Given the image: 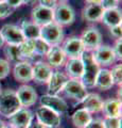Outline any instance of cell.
Here are the masks:
<instances>
[{"label":"cell","mask_w":122,"mask_h":128,"mask_svg":"<svg viewBox=\"0 0 122 128\" xmlns=\"http://www.w3.org/2000/svg\"><path fill=\"white\" fill-rule=\"evenodd\" d=\"M62 43H63L62 49L68 59L81 58V56L85 51L83 43H82L81 38L78 36H70L66 38L65 41H63Z\"/></svg>","instance_id":"30bf717a"},{"label":"cell","mask_w":122,"mask_h":128,"mask_svg":"<svg viewBox=\"0 0 122 128\" xmlns=\"http://www.w3.org/2000/svg\"><path fill=\"white\" fill-rule=\"evenodd\" d=\"M37 0H21V3L22 4H33Z\"/></svg>","instance_id":"b9f144b4"},{"label":"cell","mask_w":122,"mask_h":128,"mask_svg":"<svg viewBox=\"0 0 122 128\" xmlns=\"http://www.w3.org/2000/svg\"><path fill=\"white\" fill-rule=\"evenodd\" d=\"M3 45H4V41H3L2 36H1V35H0V48H1Z\"/></svg>","instance_id":"ee69618b"},{"label":"cell","mask_w":122,"mask_h":128,"mask_svg":"<svg viewBox=\"0 0 122 128\" xmlns=\"http://www.w3.org/2000/svg\"><path fill=\"white\" fill-rule=\"evenodd\" d=\"M4 128H15V127H13V126H11V125H7V126L5 125V127H4Z\"/></svg>","instance_id":"f6af8a7d"},{"label":"cell","mask_w":122,"mask_h":128,"mask_svg":"<svg viewBox=\"0 0 122 128\" xmlns=\"http://www.w3.org/2000/svg\"><path fill=\"white\" fill-rule=\"evenodd\" d=\"M112 76V80L114 82V84L120 86L121 84V80H122V65L121 64H116L113 66L112 70H109Z\"/></svg>","instance_id":"f546056e"},{"label":"cell","mask_w":122,"mask_h":128,"mask_svg":"<svg viewBox=\"0 0 122 128\" xmlns=\"http://www.w3.org/2000/svg\"><path fill=\"white\" fill-rule=\"evenodd\" d=\"M66 75L69 79H81L83 75L84 66L81 58H70L65 63Z\"/></svg>","instance_id":"d6986e66"},{"label":"cell","mask_w":122,"mask_h":128,"mask_svg":"<svg viewBox=\"0 0 122 128\" xmlns=\"http://www.w3.org/2000/svg\"><path fill=\"white\" fill-rule=\"evenodd\" d=\"M62 91L69 98L74 99L79 102H82V100L88 93L87 89L84 86L80 79H68V81L66 82Z\"/></svg>","instance_id":"5b68a950"},{"label":"cell","mask_w":122,"mask_h":128,"mask_svg":"<svg viewBox=\"0 0 122 128\" xmlns=\"http://www.w3.org/2000/svg\"><path fill=\"white\" fill-rule=\"evenodd\" d=\"M18 47H19V51H20V54H21V58L23 61H26L27 59H32L35 57L32 45H31L29 40H25L22 43L19 44Z\"/></svg>","instance_id":"f1b7e54d"},{"label":"cell","mask_w":122,"mask_h":128,"mask_svg":"<svg viewBox=\"0 0 122 128\" xmlns=\"http://www.w3.org/2000/svg\"><path fill=\"white\" fill-rule=\"evenodd\" d=\"M68 76L65 73H63L61 70H54L51 74V77L48 81V92L49 94L57 95L60 92H62L63 88L66 84V82L68 81Z\"/></svg>","instance_id":"e0dca14e"},{"label":"cell","mask_w":122,"mask_h":128,"mask_svg":"<svg viewBox=\"0 0 122 128\" xmlns=\"http://www.w3.org/2000/svg\"><path fill=\"white\" fill-rule=\"evenodd\" d=\"M35 116H36V121H38L44 126L57 128L61 125V114L56 113L55 111L51 110L48 107H38L36 109V112H35Z\"/></svg>","instance_id":"52a82bcc"},{"label":"cell","mask_w":122,"mask_h":128,"mask_svg":"<svg viewBox=\"0 0 122 128\" xmlns=\"http://www.w3.org/2000/svg\"><path fill=\"white\" fill-rule=\"evenodd\" d=\"M114 86V82L112 80V76H111V72L108 68H100L99 73L97 75L96 78V83L94 86L99 88L102 91H107L109 89H112Z\"/></svg>","instance_id":"7402d4cb"},{"label":"cell","mask_w":122,"mask_h":128,"mask_svg":"<svg viewBox=\"0 0 122 128\" xmlns=\"http://www.w3.org/2000/svg\"><path fill=\"white\" fill-rule=\"evenodd\" d=\"M13 13V9L4 2H0V19L6 18Z\"/></svg>","instance_id":"836d02e7"},{"label":"cell","mask_w":122,"mask_h":128,"mask_svg":"<svg viewBox=\"0 0 122 128\" xmlns=\"http://www.w3.org/2000/svg\"><path fill=\"white\" fill-rule=\"evenodd\" d=\"M16 95L18 97V100L20 102V106L23 108H28L35 105L37 102V93L34 90L33 86L28 84H22L18 88L16 92Z\"/></svg>","instance_id":"5bb4252c"},{"label":"cell","mask_w":122,"mask_h":128,"mask_svg":"<svg viewBox=\"0 0 122 128\" xmlns=\"http://www.w3.org/2000/svg\"><path fill=\"white\" fill-rule=\"evenodd\" d=\"M81 59H82L83 66H84L83 75H82V77L80 79L81 82L83 83L86 89L94 88L97 75L99 73V70L101 67L93 60L90 51H84L83 54L81 56Z\"/></svg>","instance_id":"6da1fadb"},{"label":"cell","mask_w":122,"mask_h":128,"mask_svg":"<svg viewBox=\"0 0 122 128\" xmlns=\"http://www.w3.org/2000/svg\"><path fill=\"white\" fill-rule=\"evenodd\" d=\"M76 19V12L73 8L66 1H61L56 3L53 9V22L61 27L72 25Z\"/></svg>","instance_id":"3957f363"},{"label":"cell","mask_w":122,"mask_h":128,"mask_svg":"<svg viewBox=\"0 0 122 128\" xmlns=\"http://www.w3.org/2000/svg\"><path fill=\"white\" fill-rule=\"evenodd\" d=\"M33 112L28 108H20L9 118L10 125L15 128H27L29 124L33 121Z\"/></svg>","instance_id":"7c38bea8"},{"label":"cell","mask_w":122,"mask_h":128,"mask_svg":"<svg viewBox=\"0 0 122 128\" xmlns=\"http://www.w3.org/2000/svg\"><path fill=\"white\" fill-rule=\"evenodd\" d=\"M3 2L6 3L7 6H9L10 8H12V9H16V8L20 6L22 3H21V0H3Z\"/></svg>","instance_id":"f35d334b"},{"label":"cell","mask_w":122,"mask_h":128,"mask_svg":"<svg viewBox=\"0 0 122 128\" xmlns=\"http://www.w3.org/2000/svg\"><path fill=\"white\" fill-rule=\"evenodd\" d=\"M44 128H55V127H51V126H44Z\"/></svg>","instance_id":"bcb514c9"},{"label":"cell","mask_w":122,"mask_h":128,"mask_svg":"<svg viewBox=\"0 0 122 128\" xmlns=\"http://www.w3.org/2000/svg\"><path fill=\"white\" fill-rule=\"evenodd\" d=\"M109 32L111 34L113 35L115 38H121V25H117V26H113V27H109Z\"/></svg>","instance_id":"74e56055"},{"label":"cell","mask_w":122,"mask_h":128,"mask_svg":"<svg viewBox=\"0 0 122 128\" xmlns=\"http://www.w3.org/2000/svg\"><path fill=\"white\" fill-rule=\"evenodd\" d=\"M112 48H113L114 52H115L117 60H121V58H122V41H121V38H118L115 43V45H114V47H112Z\"/></svg>","instance_id":"e575fe53"},{"label":"cell","mask_w":122,"mask_h":128,"mask_svg":"<svg viewBox=\"0 0 122 128\" xmlns=\"http://www.w3.org/2000/svg\"><path fill=\"white\" fill-rule=\"evenodd\" d=\"M80 38L84 45L85 51H90L91 52L97 47L102 45V34L94 27H89L87 29H85L82 32Z\"/></svg>","instance_id":"ba28073f"},{"label":"cell","mask_w":122,"mask_h":128,"mask_svg":"<svg viewBox=\"0 0 122 128\" xmlns=\"http://www.w3.org/2000/svg\"><path fill=\"white\" fill-rule=\"evenodd\" d=\"M20 108L16 92L13 90H4L0 92V114L5 118H10Z\"/></svg>","instance_id":"7a4b0ae2"},{"label":"cell","mask_w":122,"mask_h":128,"mask_svg":"<svg viewBox=\"0 0 122 128\" xmlns=\"http://www.w3.org/2000/svg\"><path fill=\"white\" fill-rule=\"evenodd\" d=\"M3 50H4V54L9 62L11 61V62L17 63V62L23 61L21 58L20 51H19L18 45H9V44H6V46L4 47Z\"/></svg>","instance_id":"83f0119b"},{"label":"cell","mask_w":122,"mask_h":128,"mask_svg":"<svg viewBox=\"0 0 122 128\" xmlns=\"http://www.w3.org/2000/svg\"><path fill=\"white\" fill-rule=\"evenodd\" d=\"M20 30L23 34V38L25 40H33L39 38V34H41V27L38 25H36L35 22H33L32 20H22L21 25H20Z\"/></svg>","instance_id":"d4e9b609"},{"label":"cell","mask_w":122,"mask_h":128,"mask_svg":"<svg viewBox=\"0 0 122 128\" xmlns=\"http://www.w3.org/2000/svg\"><path fill=\"white\" fill-rule=\"evenodd\" d=\"M0 2H3V0H0Z\"/></svg>","instance_id":"c3c4849f"},{"label":"cell","mask_w":122,"mask_h":128,"mask_svg":"<svg viewBox=\"0 0 122 128\" xmlns=\"http://www.w3.org/2000/svg\"><path fill=\"white\" fill-rule=\"evenodd\" d=\"M2 90H1V83H0V92H1Z\"/></svg>","instance_id":"7dc6e473"},{"label":"cell","mask_w":122,"mask_h":128,"mask_svg":"<svg viewBox=\"0 0 122 128\" xmlns=\"http://www.w3.org/2000/svg\"><path fill=\"white\" fill-rule=\"evenodd\" d=\"M27 128H44V125H41L38 121H32Z\"/></svg>","instance_id":"ab89813d"},{"label":"cell","mask_w":122,"mask_h":128,"mask_svg":"<svg viewBox=\"0 0 122 128\" xmlns=\"http://www.w3.org/2000/svg\"><path fill=\"white\" fill-rule=\"evenodd\" d=\"M103 11L104 10L102 9L100 4H87L83 9L82 15H83V18L85 20L89 22H96L101 20Z\"/></svg>","instance_id":"603a6c76"},{"label":"cell","mask_w":122,"mask_h":128,"mask_svg":"<svg viewBox=\"0 0 122 128\" xmlns=\"http://www.w3.org/2000/svg\"><path fill=\"white\" fill-rule=\"evenodd\" d=\"M102 112L105 116H121V99L109 98L103 102Z\"/></svg>","instance_id":"44dd1931"},{"label":"cell","mask_w":122,"mask_h":128,"mask_svg":"<svg viewBox=\"0 0 122 128\" xmlns=\"http://www.w3.org/2000/svg\"><path fill=\"white\" fill-rule=\"evenodd\" d=\"M4 127H5V123L0 118V128H4Z\"/></svg>","instance_id":"7bdbcfd3"},{"label":"cell","mask_w":122,"mask_h":128,"mask_svg":"<svg viewBox=\"0 0 122 128\" xmlns=\"http://www.w3.org/2000/svg\"><path fill=\"white\" fill-rule=\"evenodd\" d=\"M0 35L2 36L4 43L9 44V45H19L25 41L20 28L16 25H12V24L3 25L0 29Z\"/></svg>","instance_id":"9c48e42d"},{"label":"cell","mask_w":122,"mask_h":128,"mask_svg":"<svg viewBox=\"0 0 122 128\" xmlns=\"http://www.w3.org/2000/svg\"><path fill=\"white\" fill-rule=\"evenodd\" d=\"M60 1H65V0H60Z\"/></svg>","instance_id":"681fc988"},{"label":"cell","mask_w":122,"mask_h":128,"mask_svg":"<svg viewBox=\"0 0 122 128\" xmlns=\"http://www.w3.org/2000/svg\"><path fill=\"white\" fill-rule=\"evenodd\" d=\"M122 20V15H121V10L119 9H112V10H104L103 14H102L101 20L105 26L113 27L117 25H121Z\"/></svg>","instance_id":"cb8c5ba5"},{"label":"cell","mask_w":122,"mask_h":128,"mask_svg":"<svg viewBox=\"0 0 122 128\" xmlns=\"http://www.w3.org/2000/svg\"><path fill=\"white\" fill-rule=\"evenodd\" d=\"M91 113H89L88 111L85 109H79L77 110L71 116L72 124L77 128H84L87 124L91 121Z\"/></svg>","instance_id":"484cf974"},{"label":"cell","mask_w":122,"mask_h":128,"mask_svg":"<svg viewBox=\"0 0 122 128\" xmlns=\"http://www.w3.org/2000/svg\"><path fill=\"white\" fill-rule=\"evenodd\" d=\"M31 45H32L33 51L35 56H39V57H44L47 54V52L50 49V45L48 43H46L41 38H36L33 40H29Z\"/></svg>","instance_id":"4316f807"},{"label":"cell","mask_w":122,"mask_h":128,"mask_svg":"<svg viewBox=\"0 0 122 128\" xmlns=\"http://www.w3.org/2000/svg\"><path fill=\"white\" fill-rule=\"evenodd\" d=\"M91 56L99 66H111L117 61L113 48L107 45H100L91 51Z\"/></svg>","instance_id":"8992f818"},{"label":"cell","mask_w":122,"mask_h":128,"mask_svg":"<svg viewBox=\"0 0 122 128\" xmlns=\"http://www.w3.org/2000/svg\"><path fill=\"white\" fill-rule=\"evenodd\" d=\"M31 17H32V22L39 27L45 26L53 22V10L37 4L33 8L31 12Z\"/></svg>","instance_id":"2e32d148"},{"label":"cell","mask_w":122,"mask_h":128,"mask_svg":"<svg viewBox=\"0 0 122 128\" xmlns=\"http://www.w3.org/2000/svg\"><path fill=\"white\" fill-rule=\"evenodd\" d=\"M45 57L47 59V63L52 68H58V67H62L63 65H65L66 58H67L60 45L51 46Z\"/></svg>","instance_id":"ac0fdd59"},{"label":"cell","mask_w":122,"mask_h":128,"mask_svg":"<svg viewBox=\"0 0 122 128\" xmlns=\"http://www.w3.org/2000/svg\"><path fill=\"white\" fill-rule=\"evenodd\" d=\"M83 104V109L88 111L89 113H98L101 112L102 106H103V100L101 96L97 93H87L85 98L82 100Z\"/></svg>","instance_id":"ffe728a7"},{"label":"cell","mask_w":122,"mask_h":128,"mask_svg":"<svg viewBox=\"0 0 122 128\" xmlns=\"http://www.w3.org/2000/svg\"><path fill=\"white\" fill-rule=\"evenodd\" d=\"M104 128H121V116H104Z\"/></svg>","instance_id":"4dcf8cb0"},{"label":"cell","mask_w":122,"mask_h":128,"mask_svg":"<svg viewBox=\"0 0 122 128\" xmlns=\"http://www.w3.org/2000/svg\"><path fill=\"white\" fill-rule=\"evenodd\" d=\"M101 0H86L87 4H100Z\"/></svg>","instance_id":"60d3db41"},{"label":"cell","mask_w":122,"mask_h":128,"mask_svg":"<svg viewBox=\"0 0 122 128\" xmlns=\"http://www.w3.org/2000/svg\"><path fill=\"white\" fill-rule=\"evenodd\" d=\"M120 0H101L100 6L103 10H112V9H118Z\"/></svg>","instance_id":"d6a6232c"},{"label":"cell","mask_w":122,"mask_h":128,"mask_svg":"<svg viewBox=\"0 0 122 128\" xmlns=\"http://www.w3.org/2000/svg\"><path fill=\"white\" fill-rule=\"evenodd\" d=\"M38 2H39V6L53 10L57 3V0H38Z\"/></svg>","instance_id":"8d00e7d4"},{"label":"cell","mask_w":122,"mask_h":128,"mask_svg":"<svg viewBox=\"0 0 122 128\" xmlns=\"http://www.w3.org/2000/svg\"><path fill=\"white\" fill-rule=\"evenodd\" d=\"M39 102H41V106L48 107V108H50L51 110L55 111L56 113H58V114L64 113V112H66L67 109H68V105H67V102L62 97H60V96H57V95L49 94V93L45 94V95L41 96Z\"/></svg>","instance_id":"8fae6325"},{"label":"cell","mask_w":122,"mask_h":128,"mask_svg":"<svg viewBox=\"0 0 122 128\" xmlns=\"http://www.w3.org/2000/svg\"><path fill=\"white\" fill-rule=\"evenodd\" d=\"M39 38H41L50 46H57L64 41V30L63 27L57 25L56 22H51L41 27Z\"/></svg>","instance_id":"277c9868"},{"label":"cell","mask_w":122,"mask_h":128,"mask_svg":"<svg viewBox=\"0 0 122 128\" xmlns=\"http://www.w3.org/2000/svg\"><path fill=\"white\" fill-rule=\"evenodd\" d=\"M84 128H104L103 121H102L101 118H91V121Z\"/></svg>","instance_id":"d590c367"},{"label":"cell","mask_w":122,"mask_h":128,"mask_svg":"<svg viewBox=\"0 0 122 128\" xmlns=\"http://www.w3.org/2000/svg\"><path fill=\"white\" fill-rule=\"evenodd\" d=\"M11 73V64L5 59H0V80L6 78Z\"/></svg>","instance_id":"1f68e13d"},{"label":"cell","mask_w":122,"mask_h":128,"mask_svg":"<svg viewBox=\"0 0 122 128\" xmlns=\"http://www.w3.org/2000/svg\"><path fill=\"white\" fill-rule=\"evenodd\" d=\"M52 72V67L47 62H36L32 65V80L41 84H46L48 83Z\"/></svg>","instance_id":"4fadbf2b"},{"label":"cell","mask_w":122,"mask_h":128,"mask_svg":"<svg viewBox=\"0 0 122 128\" xmlns=\"http://www.w3.org/2000/svg\"><path fill=\"white\" fill-rule=\"evenodd\" d=\"M13 76L16 81L21 83H28L32 81V64L28 61H20L15 63Z\"/></svg>","instance_id":"9a60e30c"}]
</instances>
